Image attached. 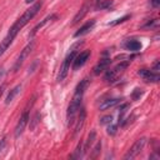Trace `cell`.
I'll list each match as a JSON object with an SVG mask.
<instances>
[{
	"instance_id": "6da1fadb",
	"label": "cell",
	"mask_w": 160,
	"mask_h": 160,
	"mask_svg": "<svg viewBox=\"0 0 160 160\" xmlns=\"http://www.w3.org/2000/svg\"><path fill=\"white\" fill-rule=\"evenodd\" d=\"M90 84V79L89 78H84L76 86L75 89V92H74V96L68 106V112H66V118H68V124L69 126L74 124V119H75V115L78 114L79 109H80V105H81V101H82V96H84V92L85 90L88 89Z\"/></svg>"
},
{
	"instance_id": "7a4b0ae2",
	"label": "cell",
	"mask_w": 160,
	"mask_h": 160,
	"mask_svg": "<svg viewBox=\"0 0 160 160\" xmlns=\"http://www.w3.org/2000/svg\"><path fill=\"white\" fill-rule=\"evenodd\" d=\"M80 44H82V42H78V44H75V45H72L71 46V49H70V52L66 55V58H65V60H64V62H62V65H61V68H60V71H59V75H58V81H62L66 76H68V72H69V70H70V65L72 64V61H74V58L76 56V46H79Z\"/></svg>"
},
{
	"instance_id": "3957f363",
	"label": "cell",
	"mask_w": 160,
	"mask_h": 160,
	"mask_svg": "<svg viewBox=\"0 0 160 160\" xmlns=\"http://www.w3.org/2000/svg\"><path fill=\"white\" fill-rule=\"evenodd\" d=\"M41 6H42L41 1H40V2H35V4L31 5L28 10H25V12H24V14H22V15H21L14 24H15L19 29L24 28V26H25V25H26V24H28V22H29V21H30L38 12H39V10L41 9Z\"/></svg>"
},
{
	"instance_id": "277c9868",
	"label": "cell",
	"mask_w": 160,
	"mask_h": 160,
	"mask_svg": "<svg viewBox=\"0 0 160 160\" xmlns=\"http://www.w3.org/2000/svg\"><path fill=\"white\" fill-rule=\"evenodd\" d=\"M129 64H130L129 60L121 61L120 64H118V65L114 66L112 69L106 70V72H105V75H104V80H105L106 82H114V81L118 79V76L125 71V69L129 66Z\"/></svg>"
},
{
	"instance_id": "5b68a950",
	"label": "cell",
	"mask_w": 160,
	"mask_h": 160,
	"mask_svg": "<svg viewBox=\"0 0 160 160\" xmlns=\"http://www.w3.org/2000/svg\"><path fill=\"white\" fill-rule=\"evenodd\" d=\"M145 144H146V138H140V139H138V140L132 144V146L128 150V152L125 154L124 159H126V160H129V159H130V160H131V159L136 158V156L141 152V150L144 149Z\"/></svg>"
},
{
	"instance_id": "8992f818",
	"label": "cell",
	"mask_w": 160,
	"mask_h": 160,
	"mask_svg": "<svg viewBox=\"0 0 160 160\" xmlns=\"http://www.w3.org/2000/svg\"><path fill=\"white\" fill-rule=\"evenodd\" d=\"M34 46H35V42H34V41H30V42L21 50V52L19 54V56H18V59L15 60V64H14V66H12V70H14V71H18V70L21 68V65L24 64V61L26 60V58H28V56L30 55V52L32 51Z\"/></svg>"
},
{
	"instance_id": "52a82bcc",
	"label": "cell",
	"mask_w": 160,
	"mask_h": 160,
	"mask_svg": "<svg viewBox=\"0 0 160 160\" xmlns=\"http://www.w3.org/2000/svg\"><path fill=\"white\" fill-rule=\"evenodd\" d=\"M28 121H29V111L25 110V111L22 112V115L20 116V119H19L16 126H15V131H14L15 138H19V136L24 132V130H25V128H26V125H28Z\"/></svg>"
},
{
	"instance_id": "ba28073f",
	"label": "cell",
	"mask_w": 160,
	"mask_h": 160,
	"mask_svg": "<svg viewBox=\"0 0 160 160\" xmlns=\"http://www.w3.org/2000/svg\"><path fill=\"white\" fill-rule=\"evenodd\" d=\"M89 58H90V50H85V51H81L80 54H76V56L74 58V61H72V69L78 70L81 66H84Z\"/></svg>"
},
{
	"instance_id": "9c48e42d",
	"label": "cell",
	"mask_w": 160,
	"mask_h": 160,
	"mask_svg": "<svg viewBox=\"0 0 160 160\" xmlns=\"http://www.w3.org/2000/svg\"><path fill=\"white\" fill-rule=\"evenodd\" d=\"M138 75L141 76L145 81L148 82H158L160 76H159V72H155L152 70H149V69H140L138 71Z\"/></svg>"
},
{
	"instance_id": "30bf717a",
	"label": "cell",
	"mask_w": 160,
	"mask_h": 160,
	"mask_svg": "<svg viewBox=\"0 0 160 160\" xmlns=\"http://www.w3.org/2000/svg\"><path fill=\"white\" fill-rule=\"evenodd\" d=\"M111 64V59L110 58H102L100 59V61L94 66V74L95 75H100L101 72H104L105 70H108L109 65Z\"/></svg>"
},
{
	"instance_id": "8fae6325",
	"label": "cell",
	"mask_w": 160,
	"mask_h": 160,
	"mask_svg": "<svg viewBox=\"0 0 160 160\" xmlns=\"http://www.w3.org/2000/svg\"><path fill=\"white\" fill-rule=\"evenodd\" d=\"M90 6H91V4H90L89 1H86V2L80 8V10L78 11V14L74 16V19H72V22H71V24H72V25H75L76 22H79V21H80V20H81L86 14H88V11L90 10Z\"/></svg>"
},
{
	"instance_id": "7c38bea8",
	"label": "cell",
	"mask_w": 160,
	"mask_h": 160,
	"mask_svg": "<svg viewBox=\"0 0 160 160\" xmlns=\"http://www.w3.org/2000/svg\"><path fill=\"white\" fill-rule=\"evenodd\" d=\"M94 25H95V20L94 19H91V20H89L88 22H85L75 34H74V36L75 38H79V36H82V35H85V34H88L92 28H94Z\"/></svg>"
},
{
	"instance_id": "4fadbf2b",
	"label": "cell",
	"mask_w": 160,
	"mask_h": 160,
	"mask_svg": "<svg viewBox=\"0 0 160 160\" xmlns=\"http://www.w3.org/2000/svg\"><path fill=\"white\" fill-rule=\"evenodd\" d=\"M121 98H112V99H108V100H104V102H101L100 104V106H99V109L101 110V111H104V110H108V109H110V108H114L115 105H118V104H120L121 102Z\"/></svg>"
},
{
	"instance_id": "5bb4252c",
	"label": "cell",
	"mask_w": 160,
	"mask_h": 160,
	"mask_svg": "<svg viewBox=\"0 0 160 160\" xmlns=\"http://www.w3.org/2000/svg\"><path fill=\"white\" fill-rule=\"evenodd\" d=\"M141 42L136 39H129L124 42V48L126 50H130V51H139L141 49Z\"/></svg>"
},
{
	"instance_id": "9a60e30c",
	"label": "cell",
	"mask_w": 160,
	"mask_h": 160,
	"mask_svg": "<svg viewBox=\"0 0 160 160\" xmlns=\"http://www.w3.org/2000/svg\"><path fill=\"white\" fill-rule=\"evenodd\" d=\"M15 39V36L12 35V34H10V32H8V35L4 38V40L0 42V56L8 50V48L11 45V42H12V40Z\"/></svg>"
},
{
	"instance_id": "2e32d148",
	"label": "cell",
	"mask_w": 160,
	"mask_h": 160,
	"mask_svg": "<svg viewBox=\"0 0 160 160\" xmlns=\"http://www.w3.org/2000/svg\"><path fill=\"white\" fill-rule=\"evenodd\" d=\"M21 84H19V85H16V86H14L11 90H10V92L8 94V96H6V99H5V104L6 105H9L14 99H15V96L21 91Z\"/></svg>"
},
{
	"instance_id": "e0dca14e",
	"label": "cell",
	"mask_w": 160,
	"mask_h": 160,
	"mask_svg": "<svg viewBox=\"0 0 160 160\" xmlns=\"http://www.w3.org/2000/svg\"><path fill=\"white\" fill-rule=\"evenodd\" d=\"M52 19H56V15H55V14L49 15V16H46L45 19H42V20H41V22H39V24L32 29V31L30 32V38H32V36H34V35H35V34H36V32H38V31H39V30H40V29H41V28H42L48 21H50V20H52Z\"/></svg>"
},
{
	"instance_id": "ac0fdd59",
	"label": "cell",
	"mask_w": 160,
	"mask_h": 160,
	"mask_svg": "<svg viewBox=\"0 0 160 160\" xmlns=\"http://www.w3.org/2000/svg\"><path fill=\"white\" fill-rule=\"evenodd\" d=\"M79 110H80V111H79V118H78V122H76V128H75V135L81 130V126H82V124H84V121H85V118H86V111H85V109H84V108H80Z\"/></svg>"
},
{
	"instance_id": "d6986e66",
	"label": "cell",
	"mask_w": 160,
	"mask_h": 160,
	"mask_svg": "<svg viewBox=\"0 0 160 160\" xmlns=\"http://www.w3.org/2000/svg\"><path fill=\"white\" fill-rule=\"evenodd\" d=\"M95 138H96V132H95V131H91V132L89 134V136H88V140H86L85 145H84V151H85V152H88V151L90 150L91 145L94 144V140H95Z\"/></svg>"
},
{
	"instance_id": "ffe728a7",
	"label": "cell",
	"mask_w": 160,
	"mask_h": 160,
	"mask_svg": "<svg viewBox=\"0 0 160 160\" xmlns=\"http://www.w3.org/2000/svg\"><path fill=\"white\" fill-rule=\"evenodd\" d=\"M112 0H99L98 5H96V10H105V9H110L112 6Z\"/></svg>"
},
{
	"instance_id": "44dd1931",
	"label": "cell",
	"mask_w": 160,
	"mask_h": 160,
	"mask_svg": "<svg viewBox=\"0 0 160 160\" xmlns=\"http://www.w3.org/2000/svg\"><path fill=\"white\" fill-rule=\"evenodd\" d=\"M81 156H82V142H79V145H78L75 152L71 155V158H74V159H79V158H81Z\"/></svg>"
},
{
	"instance_id": "7402d4cb",
	"label": "cell",
	"mask_w": 160,
	"mask_h": 160,
	"mask_svg": "<svg viewBox=\"0 0 160 160\" xmlns=\"http://www.w3.org/2000/svg\"><path fill=\"white\" fill-rule=\"evenodd\" d=\"M158 25H159L158 19H154V20L148 21L145 25H142V28H144V29H152V28H158Z\"/></svg>"
},
{
	"instance_id": "603a6c76",
	"label": "cell",
	"mask_w": 160,
	"mask_h": 160,
	"mask_svg": "<svg viewBox=\"0 0 160 160\" xmlns=\"http://www.w3.org/2000/svg\"><path fill=\"white\" fill-rule=\"evenodd\" d=\"M128 19H130V15H124L122 18H120V19H116L115 21H111V22H109L108 25H111V26H114V25H118V24H121V22L126 21Z\"/></svg>"
},
{
	"instance_id": "cb8c5ba5",
	"label": "cell",
	"mask_w": 160,
	"mask_h": 160,
	"mask_svg": "<svg viewBox=\"0 0 160 160\" xmlns=\"http://www.w3.org/2000/svg\"><path fill=\"white\" fill-rule=\"evenodd\" d=\"M112 122V116L111 115H106V116H102L100 119V124L101 125H109Z\"/></svg>"
},
{
	"instance_id": "d4e9b609",
	"label": "cell",
	"mask_w": 160,
	"mask_h": 160,
	"mask_svg": "<svg viewBox=\"0 0 160 160\" xmlns=\"http://www.w3.org/2000/svg\"><path fill=\"white\" fill-rule=\"evenodd\" d=\"M92 150H94V151H92V154H91V158H96V156L99 155L100 150H101V141H98L96 145H95V148H94Z\"/></svg>"
},
{
	"instance_id": "484cf974",
	"label": "cell",
	"mask_w": 160,
	"mask_h": 160,
	"mask_svg": "<svg viewBox=\"0 0 160 160\" xmlns=\"http://www.w3.org/2000/svg\"><path fill=\"white\" fill-rule=\"evenodd\" d=\"M141 95H142V90L136 88V89L132 91V94H131V98H132V100H139Z\"/></svg>"
},
{
	"instance_id": "4316f807",
	"label": "cell",
	"mask_w": 160,
	"mask_h": 160,
	"mask_svg": "<svg viewBox=\"0 0 160 160\" xmlns=\"http://www.w3.org/2000/svg\"><path fill=\"white\" fill-rule=\"evenodd\" d=\"M116 129H118L116 125L109 124V125H108V129H106V132H108L109 135H115V134H116Z\"/></svg>"
},
{
	"instance_id": "83f0119b",
	"label": "cell",
	"mask_w": 160,
	"mask_h": 160,
	"mask_svg": "<svg viewBox=\"0 0 160 160\" xmlns=\"http://www.w3.org/2000/svg\"><path fill=\"white\" fill-rule=\"evenodd\" d=\"M152 71H155V72H158L159 70H160V62H159V60H156L155 62H154V65H152V69H151Z\"/></svg>"
},
{
	"instance_id": "f1b7e54d",
	"label": "cell",
	"mask_w": 160,
	"mask_h": 160,
	"mask_svg": "<svg viewBox=\"0 0 160 160\" xmlns=\"http://www.w3.org/2000/svg\"><path fill=\"white\" fill-rule=\"evenodd\" d=\"M5 145H6V138H2V139L0 140V152L4 150Z\"/></svg>"
},
{
	"instance_id": "f546056e",
	"label": "cell",
	"mask_w": 160,
	"mask_h": 160,
	"mask_svg": "<svg viewBox=\"0 0 160 160\" xmlns=\"http://www.w3.org/2000/svg\"><path fill=\"white\" fill-rule=\"evenodd\" d=\"M150 4L152 8H159L160 6V0H150Z\"/></svg>"
},
{
	"instance_id": "4dcf8cb0",
	"label": "cell",
	"mask_w": 160,
	"mask_h": 160,
	"mask_svg": "<svg viewBox=\"0 0 160 160\" xmlns=\"http://www.w3.org/2000/svg\"><path fill=\"white\" fill-rule=\"evenodd\" d=\"M4 75H5V70L2 68H0V80L4 78Z\"/></svg>"
},
{
	"instance_id": "1f68e13d",
	"label": "cell",
	"mask_w": 160,
	"mask_h": 160,
	"mask_svg": "<svg viewBox=\"0 0 160 160\" xmlns=\"http://www.w3.org/2000/svg\"><path fill=\"white\" fill-rule=\"evenodd\" d=\"M4 90H5V85H1V88H0V99H1V96L4 94Z\"/></svg>"
},
{
	"instance_id": "d6a6232c",
	"label": "cell",
	"mask_w": 160,
	"mask_h": 160,
	"mask_svg": "<svg viewBox=\"0 0 160 160\" xmlns=\"http://www.w3.org/2000/svg\"><path fill=\"white\" fill-rule=\"evenodd\" d=\"M34 1H36V0H25L26 4H30V2H34Z\"/></svg>"
},
{
	"instance_id": "836d02e7",
	"label": "cell",
	"mask_w": 160,
	"mask_h": 160,
	"mask_svg": "<svg viewBox=\"0 0 160 160\" xmlns=\"http://www.w3.org/2000/svg\"><path fill=\"white\" fill-rule=\"evenodd\" d=\"M98 1H99V0H98Z\"/></svg>"
}]
</instances>
